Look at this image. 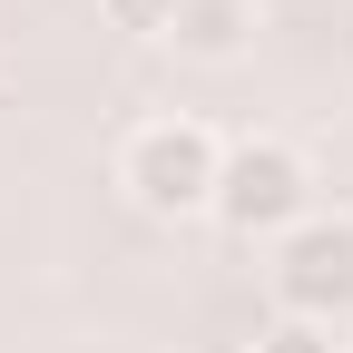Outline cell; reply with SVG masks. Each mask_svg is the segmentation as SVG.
Wrapping results in <instances>:
<instances>
[{"label": "cell", "instance_id": "6da1fadb", "mask_svg": "<svg viewBox=\"0 0 353 353\" xmlns=\"http://www.w3.org/2000/svg\"><path fill=\"white\" fill-rule=\"evenodd\" d=\"M275 294L294 324H324L353 314V226L343 216H304V226H285V255H275Z\"/></svg>", "mask_w": 353, "mask_h": 353}, {"label": "cell", "instance_id": "7a4b0ae2", "mask_svg": "<svg viewBox=\"0 0 353 353\" xmlns=\"http://www.w3.org/2000/svg\"><path fill=\"white\" fill-rule=\"evenodd\" d=\"M216 138L206 128H187V118H167V128H148L138 148H128V187H138V206L148 216H196V206H216Z\"/></svg>", "mask_w": 353, "mask_h": 353}, {"label": "cell", "instance_id": "3957f363", "mask_svg": "<svg viewBox=\"0 0 353 353\" xmlns=\"http://www.w3.org/2000/svg\"><path fill=\"white\" fill-rule=\"evenodd\" d=\"M216 216L226 226H304V157L294 148H236L216 167Z\"/></svg>", "mask_w": 353, "mask_h": 353}, {"label": "cell", "instance_id": "277c9868", "mask_svg": "<svg viewBox=\"0 0 353 353\" xmlns=\"http://www.w3.org/2000/svg\"><path fill=\"white\" fill-rule=\"evenodd\" d=\"M176 50H196V59H236L245 50V0H176Z\"/></svg>", "mask_w": 353, "mask_h": 353}, {"label": "cell", "instance_id": "5b68a950", "mask_svg": "<svg viewBox=\"0 0 353 353\" xmlns=\"http://www.w3.org/2000/svg\"><path fill=\"white\" fill-rule=\"evenodd\" d=\"M255 353H334V334H324V324H275Z\"/></svg>", "mask_w": 353, "mask_h": 353}, {"label": "cell", "instance_id": "8992f818", "mask_svg": "<svg viewBox=\"0 0 353 353\" xmlns=\"http://www.w3.org/2000/svg\"><path fill=\"white\" fill-rule=\"evenodd\" d=\"M108 20H118V30H167L176 0H108Z\"/></svg>", "mask_w": 353, "mask_h": 353}]
</instances>
